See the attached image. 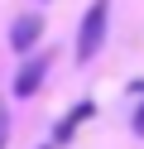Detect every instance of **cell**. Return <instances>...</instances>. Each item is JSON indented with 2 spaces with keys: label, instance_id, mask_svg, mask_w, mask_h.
<instances>
[{
  "label": "cell",
  "instance_id": "8992f818",
  "mask_svg": "<svg viewBox=\"0 0 144 149\" xmlns=\"http://www.w3.org/2000/svg\"><path fill=\"white\" fill-rule=\"evenodd\" d=\"M134 135H144V111H139V116H134Z\"/></svg>",
  "mask_w": 144,
  "mask_h": 149
},
{
  "label": "cell",
  "instance_id": "52a82bcc",
  "mask_svg": "<svg viewBox=\"0 0 144 149\" xmlns=\"http://www.w3.org/2000/svg\"><path fill=\"white\" fill-rule=\"evenodd\" d=\"M134 91H144V82H139V87H134Z\"/></svg>",
  "mask_w": 144,
  "mask_h": 149
},
{
  "label": "cell",
  "instance_id": "277c9868",
  "mask_svg": "<svg viewBox=\"0 0 144 149\" xmlns=\"http://www.w3.org/2000/svg\"><path fill=\"white\" fill-rule=\"evenodd\" d=\"M91 116H96V101H77V106H72V111H67V116L53 125V144H67V139H72V135H77V130H82Z\"/></svg>",
  "mask_w": 144,
  "mask_h": 149
},
{
  "label": "cell",
  "instance_id": "5b68a950",
  "mask_svg": "<svg viewBox=\"0 0 144 149\" xmlns=\"http://www.w3.org/2000/svg\"><path fill=\"white\" fill-rule=\"evenodd\" d=\"M5 135H10V111H5V96H0V149H5Z\"/></svg>",
  "mask_w": 144,
  "mask_h": 149
},
{
  "label": "cell",
  "instance_id": "6da1fadb",
  "mask_svg": "<svg viewBox=\"0 0 144 149\" xmlns=\"http://www.w3.org/2000/svg\"><path fill=\"white\" fill-rule=\"evenodd\" d=\"M106 24H111V0H91L86 5V15H82V24H77V58L82 63H91L96 53H101V43H106Z\"/></svg>",
  "mask_w": 144,
  "mask_h": 149
},
{
  "label": "cell",
  "instance_id": "ba28073f",
  "mask_svg": "<svg viewBox=\"0 0 144 149\" xmlns=\"http://www.w3.org/2000/svg\"><path fill=\"white\" fill-rule=\"evenodd\" d=\"M43 149H53V144H43Z\"/></svg>",
  "mask_w": 144,
  "mask_h": 149
},
{
  "label": "cell",
  "instance_id": "3957f363",
  "mask_svg": "<svg viewBox=\"0 0 144 149\" xmlns=\"http://www.w3.org/2000/svg\"><path fill=\"white\" fill-rule=\"evenodd\" d=\"M38 39H43V15H19L10 24V48L15 53H34Z\"/></svg>",
  "mask_w": 144,
  "mask_h": 149
},
{
  "label": "cell",
  "instance_id": "7a4b0ae2",
  "mask_svg": "<svg viewBox=\"0 0 144 149\" xmlns=\"http://www.w3.org/2000/svg\"><path fill=\"white\" fill-rule=\"evenodd\" d=\"M43 77H48V53H24V63H19V72H15V96L19 101L34 96V91L43 87Z\"/></svg>",
  "mask_w": 144,
  "mask_h": 149
}]
</instances>
